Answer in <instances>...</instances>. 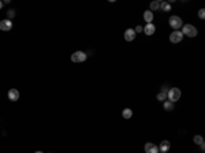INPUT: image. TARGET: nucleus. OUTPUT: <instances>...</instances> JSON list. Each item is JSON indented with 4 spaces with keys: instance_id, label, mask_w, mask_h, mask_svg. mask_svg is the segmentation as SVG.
<instances>
[{
    "instance_id": "9d476101",
    "label": "nucleus",
    "mask_w": 205,
    "mask_h": 153,
    "mask_svg": "<svg viewBox=\"0 0 205 153\" xmlns=\"http://www.w3.org/2000/svg\"><path fill=\"white\" fill-rule=\"evenodd\" d=\"M8 98L11 101H16L19 98V90L18 89H10L8 90Z\"/></svg>"
},
{
    "instance_id": "7ed1b4c3",
    "label": "nucleus",
    "mask_w": 205,
    "mask_h": 153,
    "mask_svg": "<svg viewBox=\"0 0 205 153\" xmlns=\"http://www.w3.org/2000/svg\"><path fill=\"white\" fill-rule=\"evenodd\" d=\"M170 26L172 27L174 30H178L179 27H182L183 26V22H182V19H180V16H178V15H172L170 18Z\"/></svg>"
},
{
    "instance_id": "0eeeda50",
    "label": "nucleus",
    "mask_w": 205,
    "mask_h": 153,
    "mask_svg": "<svg viewBox=\"0 0 205 153\" xmlns=\"http://www.w3.org/2000/svg\"><path fill=\"white\" fill-rule=\"evenodd\" d=\"M145 153H159V148L154 143L148 142L145 143Z\"/></svg>"
},
{
    "instance_id": "412c9836",
    "label": "nucleus",
    "mask_w": 205,
    "mask_h": 153,
    "mask_svg": "<svg viewBox=\"0 0 205 153\" xmlns=\"http://www.w3.org/2000/svg\"><path fill=\"white\" fill-rule=\"evenodd\" d=\"M142 30H144V29H142V26H137V27L134 29V32H135V33H141Z\"/></svg>"
},
{
    "instance_id": "423d86ee",
    "label": "nucleus",
    "mask_w": 205,
    "mask_h": 153,
    "mask_svg": "<svg viewBox=\"0 0 205 153\" xmlns=\"http://www.w3.org/2000/svg\"><path fill=\"white\" fill-rule=\"evenodd\" d=\"M13 29V21L11 19H3L0 21V30L3 32H8V30Z\"/></svg>"
},
{
    "instance_id": "f8f14e48",
    "label": "nucleus",
    "mask_w": 205,
    "mask_h": 153,
    "mask_svg": "<svg viewBox=\"0 0 205 153\" xmlns=\"http://www.w3.org/2000/svg\"><path fill=\"white\" fill-rule=\"evenodd\" d=\"M144 21L146 23H152V21H153V13H152V11H145L144 13Z\"/></svg>"
},
{
    "instance_id": "aec40b11",
    "label": "nucleus",
    "mask_w": 205,
    "mask_h": 153,
    "mask_svg": "<svg viewBox=\"0 0 205 153\" xmlns=\"http://www.w3.org/2000/svg\"><path fill=\"white\" fill-rule=\"evenodd\" d=\"M7 16H8V18H14V16H15V11H14V10H8Z\"/></svg>"
},
{
    "instance_id": "1a4fd4ad",
    "label": "nucleus",
    "mask_w": 205,
    "mask_h": 153,
    "mask_svg": "<svg viewBox=\"0 0 205 153\" xmlns=\"http://www.w3.org/2000/svg\"><path fill=\"white\" fill-rule=\"evenodd\" d=\"M135 36H137V33L134 32V29H127L125 32V40L126 41H133V40L135 38Z\"/></svg>"
},
{
    "instance_id": "dca6fc26",
    "label": "nucleus",
    "mask_w": 205,
    "mask_h": 153,
    "mask_svg": "<svg viewBox=\"0 0 205 153\" xmlns=\"http://www.w3.org/2000/svg\"><path fill=\"white\" fill-rule=\"evenodd\" d=\"M159 8H160V3H159V1H152L151 3V10L149 11H157Z\"/></svg>"
},
{
    "instance_id": "2eb2a0df",
    "label": "nucleus",
    "mask_w": 205,
    "mask_h": 153,
    "mask_svg": "<svg viewBox=\"0 0 205 153\" xmlns=\"http://www.w3.org/2000/svg\"><path fill=\"white\" fill-rule=\"evenodd\" d=\"M164 109H166V111H172V109H174V103L166 100V101H164Z\"/></svg>"
},
{
    "instance_id": "9b49d317",
    "label": "nucleus",
    "mask_w": 205,
    "mask_h": 153,
    "mask_svg": "<svg viewBox=\"0 0 205 153\" xmlns=\"http://www.w3.org/2000/svg\"><path fill=\"white\" fill-rule=\"evenodd\" d=\"M157 148H159V152H160V153H167L168 150H170L171 145H170V142H168V141H163V142L160 143V146H157Z\"/></svg>"
},
{
    "instance_id": "6ab92c4d",
    "label": "nucleus",
    "mask_w": 205,
    "mask_h": 153,
    "mask_svg": "<svg viewBox=\"0 0 205 153\" xmlns=\"http://www.w3.org/2000/svg\"><path fill=\"white\" fill-rule=\"evenodd\" d=\"M198 16H200V19H204L205 18V10L204 8H201V10L198 11Z\"/></svg>"
},
{
    "instance_id": "ddd939ff",
    "label": "nucleus",
    "mask_w": 205,
    "mask_h": 153,
    "mask_svg": "<svg viewBox=\"0 0 205 153\" xmlns=\"http://www.w3.org/2000/svg\"><path fill=\"white\" fill-rule=\"evenodd\" d=\"M122 116L125 118V119H131L133 111L130 109V108H125V109H123V112H122Z\"/></svg>"
},
{
    "instance_id": "6e6552de",
    "label": "nucleus",
    "mask_w": 205,
    "mask_h": 153,
    "mask_svg": "<svg viewBox=\"0 0 205 153\" xmlns=\"http://www.w3.org/2000/svg\"><path fill=\"white\" fill-rule=\"evenodd\" d=\"M154 32H156V26H154L153 23H146V25H145L144 33L146 34V36H152Z\"/></svg>"
},
{
    "instance_id": "f3484780",
    "label": "nucleus",
    "mask_w": 205,
    "mask_h": 153,
    "mask_svg": "<svg viewBox=\"0 0 205 153\" xmlns=\"http://www.w3.org/2000/svg\"><path fill=\"white\" fill-rule=\"evenodd\" d=\"M157 100L159 101H166L167 100V93L166 92H160V93H159V95H157Z\"/></svg>"
},
{
    "instance_id": "20e7f679",
    "label": "nucleus",
    "mask_w": 205,
    "mask_h": 153,
    "mask_svg": "<svg viewBox=\"0 0 205 153\" xmlns=\"http://www.w3.org/2000/svg\"><path fill=\"white\" fill-rule=\"evenodd\" d=\"M183 30H182V34H186L187 37H195L197 36V29H195L193 25H183Z\"/></svg>"
},
{
    "instance_id": "f257e3e1",
    "label": "nucleus",
    "mask_w": 205,
    "mask_h": 153,
    "mask_svg": "<svg viewBox=\"0 0 205 153\" xmlns=\"http://www.w3.org/2000/svg\"><path fill=\"white\" fill-rule=\"evenodd\" d=\"M167 98L171 103H176L180 98V90L178 88H171L170 90L167 92Z\"/></svg>"
},
{
    "instance_id": "5701e85b",
    "label": "nucleus",
    "mask_w": 205,
    "mask_h": 153,
    "mask_svg": "<svg viewBox=\"0 0 205 153\" xmlns=\"http://www.w3.org/2000/svg\"><path fill=\"white\" fill-rule=\"evenodd\" d=\"M34 153H44V152H40V150H39V152H34Z\"/></svg>"
},
{
    "instance_id": "f03ea898",
    "label": "nucleus",
    "mask_w": 205,
    "mask_h": 153,
    "mask_svg": "<svg viewBox=\"0 0 205 153\" xmlns=\"http://www.w3.org/2000/svg\"><path fill=\"white\" fill-rule=\"evenodd\" d=\"M88 58V55L85 52H82V51H77V52H74L73 55H71V60H73L74 63H82L85 62Z\"/></svg>"
},
{
    "instance_id": "4be33fe9",
    "label": "nucleus",
    "mask_w": 205,
    "mask_h": 153,
    "mask_svg": "<svg viewBox=\"0 0 205 153\" xmlns=\"http://www.w3.org/2000/svg\"><path fill=\"white\" fill-rule=\"evenodd\" d=\"M1 7H3V3H1V1H0V10H1Z\"/></svg>"
},
{
    "instance_id": "39448f33",
    "label": "nucleus",
    "mask_w": 205,
    "mask_h": 153,
    "mask_svg": "<svg viewBox=\"0 0 205 153\" xmlns=\"http://www.w3.org/2000/svg\"><path fill=\"white\" fill-rule=\"evenodd\" d=\"M183 38V34L182 32H179V30H174L172 33H171L170 36V41L172 42V44H178V42H180Z\"/></svg>"
},
{
    "instance_id": "a211bd4d",
    "label": "nucleus",
    "mask_w": 205,
    "mask_h": 153,
    "mask_svg": "<svg viewBox=\"0 0 205 153\" xmlns=\"http://www.w3.org/2000/svg\"><path fill=\"white\" fill-rule=\"evenodd\" d=\"M194 143L195 145H202V143H204V140H202L201 135H195L194 137Z\"/></svg>"
},
{
    "instance_id": "4468645a",
    "label": "nucleus",
    "mask_w": 205,
    "mask_h": 153,
    "mask_svg": "<svg viewBox=\"0 0 205 153\" xmlns=\"http://www.w3.org/2000/svg\"><path fill=\"white\" fill-rule=\"evenodd\" d=\"M160 8L164 13H168V11H171V4L168 1H163V3H160Z\"/></svg>"
}]
</instances>
